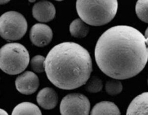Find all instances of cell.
<instances>
[{
  "label": "cell",
  "mask_w": 148,
  "mask_h": 115,
  "mask_svg": "<svg viewBox=\"0 0 148 115\" xmlns=\"http://www.w3.org/2000/svg\"><path fill=\"white\" fill-rule=\"evenodd\" d=\"M53 33L49 26L44 24H36L30 32V38L32 44L39 47L46 46L52 40Z\"/></svg>",
  "instance_id": "obj_8"
},
{
  "label": "cell",
  "mask_w": 148,
  "mask_h": 115,
  "mask_svg": "<svg viewBox=\"0 0 148 115\" xmlns=\"http://www.w3.org/2000/svg\"><path fill=\"white\" fill-rule=\"evenodd\" d=\"M56 8L51 2L42 1L35 4L32 9L34 18L40 22H49L54 19Z\"/></svg>",
  "instance_id": "obj_9"
},
{
  "label": "cell",
  "mask_w": 148,
  "mask_h": 115,
  "mask_svg": "<svg viewBox=\"0 0 148 115\" xmlns=\"http://www.w3.org/2000/svg\"><path fill=\"white\" fill-rule=\"evenodd\" d=\"M147 82H148V81H147Z\"/></svg>",
  "instance_id": "obj_23"
},
{
  "label": "cell",
  "mask_w": 148,
  "mask_h": 115,
  "mask_svg": "<svg viewBox=\"0 0 148 115\" xmlns=\"http://www.w3.org/2000/svg\"><path fill=\"white\" fill-rule=\"evenodd\" d=\"M17 90L23 95H30L36 92L40 83L38 77L32 71L24 72L17 77L15 82Z\"/></svg>",
  "instance_id": "obj_7"
},
{
  "label": "cell",
  "mask_w": 148,
  "mask_h": 115,
  "mask_svg": "<svg viewBox=\"0 0 148 115\" xmlns=\"http://www.w3.org/2000/svg\"><path fill=\"white\" fill-rule=\"evenodd\" d=\"M117 1L77 0L76 9L83 21L88 25L100 26L111 22L116 15Z\"/></svg>",
  "instance_id": "obj_3"
},
{
  "label": "cell",
  "mask_w": 148,
  "mask_h": 115,
  "mask_svg": "<svg viewBox=\"0 0 148 115\" xmlns=\"http://www.w3.org/2000/svg\"><path fill=\"white\" fill-rule=\"evenodd\" d=\"M123 85L118 79L108 81L105 85V90L108 94L111 95H117L123 90Z\"/></svg>",
  "instance_id": "obj_16"
},
{
  "label": "cell",
  "mask_w": 148,
  "mask_h": 115,
  "mask_svg": "<svg viewBox=\"0 0 148 115\" xmlns=\"http://www.w3.org/2000/svg\"><path fill=\"white\" fill-rule=\"evenodd\" d=\"M10 1H1V5H3V4H5V3H8Z\"/></svg>",
  "instance_id": "obj_21"
},
{
  "label": "cell",
  "mask_w": 148,
  "mask_h": 115,
  "mask_svg": "<svg viewBox=\"0 0 148 115\" xmlns=\"http://www.w3.org/2000/svg\"><path fill=\"white\" fill-rule=\"evenodd\" d=\"M0 111H0L1 115H8V114L7 113V112L5 111V110H3V109H1Z\"/></svg>",
  "instance_id": "obj_20"
},
{
  "label": "cell",
  "mask_w": 148,
  "mask_h": 115,
  "mask_svg": "<svg viewBox=\"0 0 148 115\" xmlns=\"http://www.w3.org/2000/svg\"><path fill=\"white\" fill-rule=\"evenodd\" d=\"M86 85V90L91 93H96L101 91L102 89V80L98 77H92L88 79Z\"/></svg>",
  "instance_id": "obj_17"
},
{
  "label": "cell",
  "mask_w": 148,
  "mask_h": 115,
  "mask_svg": "<svg viewBox=\"0 0 148 115\" xmlns=\"http://www.w3.org/2000/svg\"><path fill=\"white\" fill-rule=\"evenodd\" d=\"M90 115H121L120 110L114 103L102 101L95 104Z\"/></svg>",
  "instance_id": "obj_12"
},
{
  "label": "cell",
  "mask_w": 148,
  "mask_h": 115,
  "mask_svg": "<svg viewBox=\"0 0 148 115\" xmlns=\"http://www.w3.org/2000/svg\"><path fill=\"white\" fill-rule=\"evenodd\" d=\"M45 58L41 55H37L31 60L32 69L37 73H42L45 71Z\"/></svg>",
  "instance_id": "obj_18"
},
{
  "label": "cell",
  "mask_w": 148,
  "mask_h": 115,
  "mask_svg": "<svg viewBox=\"0 0 148 115\" xmlns=\"http://www.w3.org/2000/svg\"><path fill=\"white\" fill-rule=\"evenodd\" d=\"M145 41H146V44L148 46V27L145 31Z\"/></svg>",
  "instance_id": "obj_19"
},
{
  "label": "cell",
  "mask_w": 148,
  "mask_h": 115,
  "mask_svg": "<svg viewBox=\"0 0 148 115\" xmlns=\"http://www.w3.org/2000/svg\"><path fill=\"white\" fill-rule=\"evenodd\" d=\"M135 10L138 18L143 22L148 23V1H138Z\"/></svg>",
  "instance_id": "obj_15"
},
{
  "label": "cell",
  "mask_w": 148,
  "mask_h": 115,
  "mask_svg": "<svg viewBox=\"0 0 148 115\" xmlns=\"http://www.w3.org/2000/svg\"><path fill=\"white\" fill-rule=\"evenodd\" d=\"M90 104L88 97L81 93H71L61 102V115H88Z\"/></svg>",
  "instance_id": "obj_6"
},
{
  "label": "cell",
  "mask_w": 148,
  "mask_h": 115,
  "mask_svg": "<svg viewBox=\"0 0 148 115\" xmlns=\"http://www.w3.org/2000/svg\"><path fill=\"white\" fill-rule=\"evenodd\" d=\"M126 115H148V92L140 94L131 101Z\"/></svg>",
  "instance_id": "obj_11"
},
{
  "label": "cell",
  "mask_w": 148,
  "mask_h": 115,
  "mask_svg": "<svg viewBox=\"0 0 148 115\" xmlns=\"http://www.w3.org/2000/svg\"><path fill=\"white\" fill-rule=\"evenodd\" d=\"M27 28L26 19L18 12H8L0 17V35L5 40L20 39L25 35Z\"/></svg>",
  "instance_id": "obj_5"
},
{
  "label": "cell",
  "mask_w": 148,
  "mask_h": 115,
  "mask_svg": "<svg viewBox=\"0 0 148 115\" xmlns=\"http://www.w3.org/2000/svg\"><path fill=\"white\" fill-rule=\"evenodd\" d=\"M12 115H42L40 109L35 104L24 102L16 106Z\"/></svg>",
  "instance_id": "obj_13"
},
{
  "label": "cell",
  "mask_w": 148,
  "mask_h": 115,
  "mask_svg": "<svg viewBox=\"0 0 148 115\" xmlns=\"http://www.w3.org/2000/svg\"><path fill=\"white\" fill-rule=\"evenodd\" d=\"M37 101L40 107L46 110L54 108L58 103V95L56 91L51 88H45L39 92Z\"/></svg>",
  "instance_id": "obj_10"
},
{
  "label": "cell",
  "mask_w": 148,
  "mask_h": 115,
  "mask_svg": "<svg viewBox=\"0 0 148 115\" xmlns=\"http://www.w3.org/2000/svg\"><path fill=\"white\" fill-rule=\"evenodd\" d=\"M145 36L133 27H112L100 37L95 58L100 69L108 76L123 80L136 76L148 61Z\"/></svg>",
  "instance_id": "obj_1"
},
{
  "label": "cell",
  "mask_w": 148,
  "mask_h": 115,
  "mask_svg": "<svg viewBox=\"0 0 148 115\" xmlns=\"http://www.w3.org/2000/svg\"><path fill=\"white\" fill-rule=\"evenodd\" d=\"M35 1H29V2H34Z\"/></svg>",
  "instance_id": "obj_22"
},
{
  "label": "cell",
  "mask_w": 148,
  "mask_h": 115,
  "mask_svg": "<svg viewBox=\"0 0 148 115\" xmlns=\"http://www.w3.org/2000/svg\"><path fill=\"white\" fill-rule=\"evenodd\" d=\"M89 28L81 19H76L70 25V32L73 37L84 38L89 33Z\"/></svg>",
  "instance_id": "obj_14"
},
{
  "label": "cell",
  "mask_w": 148,
  "mask_h": 115,
  "mask_svg": "<svg viewBox=\"0 0 148 115\" xmlns=\"http://www.w3.org/2000/svg\"><path fill=\"white\" fill-rule=\"evenodd\" d=\"M30 56L23 45L10 43L0 49V68L10 75H16L25 70L28 65Z\"/></svg>",
  "instance_id": "obj_4"
},
{
  "label": "cell",
  "mask_w": 148,
  "mask_h": 115,
  "mask_svg": "<svg viewBox=\"0 0 148 115\" xmlns=\"http://www.w3.org/2000/svg\"><path fill=\"white\" fill-rule=\"evenodd\" d=\"M92 71L88 50L79 44L65 42L53 47L45 61L49 80L58 88L71 90L85 85Z\"/></svg>",
  "instance_id": "obj_2"
}]
</instances>
